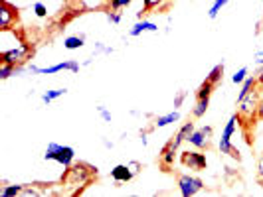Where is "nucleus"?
<instances>
[{
  "label": "nucleus",
  "mask_w": 263,
  "mask_h": 197,
  "mask_svg": "<svg viewBox=\"0 0 263 197\" xmlns=\"http://www.w3.org/2000/svg\"><path fill=\"white\" fill-rule=\"evenodd\" d=\"M18 22V8L8 0H0V32L12 30Z\"/></svg>",
  "instance_id": "6e6552de"
},
{
  "label": "nucleus",
  "mask_w": 263,
  "mask_h": 197,
  "mask_svg": "<svg viewBox=\"0 0 263 197\" xmlns=\"http://www.w3.org/2000/svg\"><path fill=\"white\" fill-rule=\"evenodd\" d=\"M210 140H212V126H202V128H194L188 142L190 146H194L196 150H206L210 148Z\"/></svg>",
  "instance_id": "1a4fd4ad"
},
{
  "label": "nucleus",
  "mask_w": 263,
  "mask_h": 197,
  "mask_svg": "<svg viewBox=\"0 0 263 197\" xmlns=\"http://www.w3.org/2000/svg\"><path fill=\"white\" fill-rule=\"evenodd\" d=\"M178 120H180V113H178V108H174L171 113L155 118V128H166V126H171V124L178 122Z\"/></svg>",
  "instance_id": "4468645a"
},
{
  "label": "nucleus",
  "mask_w": 263,
  "mask_h": 197,
  "mask_svg": "<svg viewBox=\"0 0 263 197\" xmlns=\"http://www.w3.org/2000/svg\"><path fill=\"white\" fill-rule=\"evenodd\" d=\"M248 75H250V69H248V67H241L239 71H236V73L232 75V83H234V85H241V83L248 79Z\"/></svg>",
  "instance_id": "bb28decb"
},
{
  "label": "nucleus",
  "mask_w": 263,
  "mask_h": 197,
  "mask_svg": "<svg viewBox=\"0 0 263 197\" xmlns=\"http://www.w3.org/2000/svg\"><path fill=\"white\" fill-rule=\"evenodd\" d=\"M210 108V99H196V105L192 108V117L194 118H202Z\"/></svg>",
  "instance_id": "412c9836"
},
{
  "label": "nucleus",
  "mask_w": 263,
  "mask_h": 197,
  "mask_svg": "<svg viewBox=\"0 0 263 197\" xmlns=\"http://www.w3.org/2000/svg\"><path fill=\"white\" fill-rule=\"evenodd\" d=\"M145 32H158V24L153 22V20H143V18H141V20L129 30V36H131V38H137V36H141V34H145Z\"/></svg>",
  "instance_id": "f8f14e48"
},
{
  "label": "nucleus",
  "mask_w": 263,
  "mask_h": 197,
  "mask_svg": "<svg viewBox=\"0 0 263 197\" xmlns=\"http://www.w3.org/2000/svg\"><path fill=\"white\" fill-rule=\"evenodd\" d=\"M222 79H224V63H218L216 67H212V71L206 75V81H210L216 87L222 83Z\"/></svg>",
  "instance_id": "aec40b11"
},
{
  "label": "nucleus",
  "mask_w": 263,
  "mask_h": 197,
  "mask_svg": "<svg viewBox=\"0 0 263 197\" xmlns=\"http://www.w3.org/2000/svg\"><path fill=\"white\" fill-rule=\"evenodd\" d=\"M257 178H259V182L263 184V156L259 158V164H257Z\"/></svg>",
  "instance_id": "f704fd0d"
},
{
  "label": "nucleus",
  "mask_w": 263,
  "mask_h": 197,
  "mask_svg": "<svg viewBox=\"0 0 263 197\" xmlns=\"http://www.w3.org/2000/svg\"><path fill=\"white\" fill-rule=\"evenodd\" d=\"M22 189H24V185H20V184L2 185V189H0V195H2V197H14V195H22Z\"/></svg>",
  "instance_id": "5701e85b"
},
{
  "label": "nucleus",
  "mask_w": 263,
  "mask_h": 197,
  "mask_svg": "<svg viewBox=\"0 0 263 197\" xmlns=\"http://www.w3.org/2000/svg\"><path fill=\"white\" fill-rule=\"evenodd\" d=\"M127 166L131 168V171H133V173H135V176H137L139 171L143 170V166H141V162H137V160H133V162H127Z\"/></svg>",
  "instance_id": "72a5a7b5"
},
{
  "label": "nucleus",
  "mask_w": 263,
  "mask_h": 197,
  "mask_svg": "<svg viewBox=\"0 0 263 197\" xmlns=\"http://www.w3.org/2000/svg\"><path fill=\"white\" fill-rule=\"evenodd\" d=\"M135 178V173L131 171V168L127 164H117L113 170H111V180L115 182V185H123L127 182H131Z\"/></svg>",
  "instance_id": "9b49d317"
},
{
  "label": "nucleus",
  "mask_w": 263,
  "mask_h": 197,
  "mask_svg": "<svg viewBox=\"0 0 263 197\" xmlns=\"http://www.w3.org/2000/svg\"><path fill=\"white\" fill-rule=\"evenodd\" d=\"M67 93L66 87H60V89H48V91L42 93V103L44 105H52L53 101H58L60 97H64Z\"/></svg>",
  "instance_id": "a211bd4d"
},
{
  "label": "nucleus",
  "mask_w": 263,
  "mask_h": 197,
  "mask_svg": "<svg viewBox=\"0 0 263 197\" xmlns=\"http://www.w3.org/2000/svg\"><path fill=\"white\" fill-rule=\"evenodd\" d=\"M32 12L36 14L38 18H46V16H48V6H46L44 2H34V6H32Z\"/></svg>",
  "instance_id": "c756f323"
},
{
  "label": "nucleus",
  "mask_w": 263,
  "mask_h": 197,
  "mask_svg": "<svg viewBox=\"0 0 263 197\" xmlns=\"http://www.w3.org/2000/svg\"><path fill=\"white\" fill-rule=\"evenodd\" d=\"M255 63H257L259 67H263V52L255 53Z\"/></svg>",
  "instance_id": "e433bc0d"
},
{
  "label": "nucleus",
  "mask_w": 263,
  "mask_h": 197,
  "mask_svg": "<svg viewBox=\"0 0 263 197\" xmlns=\"http://www.w3.org/2000/svg\"><path fill=\"white\" fill-rule=\"evenodd\" d=\"M105 18H107V22H111V24L119 26L121 20H123V12H121V10H109V8H107Z\"/></svg>",
  "instance_id": "cd10ccee"
},
{
  "label": "nucleus",
  "mask_w": 263,
  "mask_h": 197,
  "mask_svg": "<svg viewBox=\"0 0 263 197\" xmlns=\"http://www.w3.org/2000/svg\"><path fill=\"white\" fill-rule=\"evenodd\" d=\"M176 148H172L171 142H166V144L162 146V150H160V164H162V168L164 170H171L172 166H174V162H176Z\"/></svg>",
  "instance_id": "ddd939ff"
},
{
  "label": "nucleus",
  "mask_w": 263,
  "mask_h": 197,
  "mask_svg": "<svg viewBox=\"0 0 263 197\" xmlns=\"http://www.w3.org/2000/svg\"><path fill=\"white\" fill-rule=\"evenodd\" d=\"M204 189V182L198 176H190V173H182L178 178V191L182 197H192L200 193Z\"/></svg>",
  "instance_id": "0eeeda50"
},
{
  "label": "nucleus",
  "mask_w": 263,
  "mask_h": 197,
  "mask_svg": "<svg viewBox=\"0 0 263 197\" xmlns=\"http://www.w3.org/2000/svg\"><path fill=\"white\" fill-rule=\"evenodd\" d=\"M85 34H78V36H67L64 38V48L69 50V52H76V50H81L85 46Z\"/></svg>",
  "instance_id": "2eb2a0df"
},
{
  "label": "nucleus",
  "mask_w": 263,
  "mask_h": 197,
  "mask_svg": "<svg viewBox=\"0 0 263 197\" xmlns=\"http://www.w3.org/2000/svg\"><path fill=\"white\" fill-rule=\"evenodd\" d=\"M218 148H220V154H224V156H230L232 160H241V156H239V150H237L236 146L232 144V140H220V144H218Z\"/></svg>",
  "instance_id": "f3484780"
},
{
  "label": "nucleus",
  "mask_w": 263,
  "mask_h": 197,
  "mask_svg": "<svg viewBox=\"0 0 263 197\" xmlns=\"http://www.w3.org/2000/svg\"><path fill=\"white\" fill-rule=\"evenodd\" d=\"M237 126H239V117H237V113H236V115H232L230 120L226 122L224 132H222V138H220V140H232V136L236 134Z\"/></svg>",
  "instance_id": "dca6fc26"
},
{
  "label": "nucleus",
  "mask_w": 263,
  "mask_h": 197,
  "mask_svg": "<svg viewBox=\"0 0 263 197\" xmlns=\"http://www.w3.org/2000/svg\"><path fill=\"white\" fill-rule=\"evenodd\" d=\"M194 128H196V126H194V122H184V124L178 128V132H176L171 140H168L172 148L180 150V146L184 144V142H188V138H190V134H192V130H194Z\"/></svg>",
  "instance_id": "9d476101"
},
{
  "label": "nucleus",
  "mask_w": 263,
  "mask_h": 197,
  "mask_svg": "<svg viewBox=\"0 0 263 197\" xmlns=\"http://www.w3.org/2000/svg\"><path fill=\"white\" fill-rule=\"evenodd\" d=\"M16 75V65L10 63H0V81H6Z\"/></svg>",
  "instance_id": "a878e982"
},
{
  "label": "nucleus",
  "mask_w": 263,
  "mask_h": 197,
  "mask_svg": "<svg viewBox=\"0 0 263 197\" xmlns=\"http://www.w3.org/2000/svg\"><path fill=\"white\" fill-rule=\"evenodd\" d=\"M259 99L261 95L257 89H253L251 93H248L243 99L237 101V117H239V126H253L257 120V106H259Z\"/></svg>",
  "instance_id": "f03ea898"
},
{
  "label": "nucleus",
  "mask_w": 263,
  "mask_h": 197,
  "mask_svg": "<svg viewBox=\"0 0 263 197\" xmlns=\"http://www.w3.org/2000/svg\"><path fill=\"white\" fill-rule=\"evenodd\" d=\"M214 89H216V85H212L210 81H204V83L198 87L196 99H210L212 93H214Z\"/></svg>",
  "instance_id": "b1692460"
},
{
  "label": "nucleus",
  "mask_w": 263,
  "mask_h": 197,
  "mask_svg": "<svg viewBox=\"0 0 263 197\" xmlns=\"http://www.w3.org/2000/svg\"><path fill=\"white\" fill-rule=\"evenodd\" d=\"M93 53H95V55H99V53H105V55H111V53H113V48H109V46H105L103 41H97V43H95V50H93Z\"/></svg>",
  "instance_id": "7c9ffc66"
},
{
  "label": "nucleus",
  "mask_w": 263,
  "mask_h": 197,
  "mask_svg": "<svg viewBox=\"0 0 263 197\" xmlns=\"http://www.w3.org/2000/svg\"><path fill=\"white\" fill-rule=\"evenodd\" d=\"M164 2H166V0H143V8L137 12V18L141 20V18H143V14L151 12V10H155V8H160Z\"/></svg>",
  "instance_id": "4be33fe9"
},
{
  "label": "nucleus",
  "mask_w": 263,
  "mask_h": 197,
  "mask_svg": "<svg viewBox=\"0 0 263 197\" xmlns=\"http://www.w3.org/2000/svg\"><path fill=\"white\" fill-rule=\"evenodd\" d=\"M103 144H105V148H109V150H111V148H113V142H109V140H107V138H103Z\"/></svg>",
  "instance_id": "58836bf2"
},
{
  "label": "nucleus",
  "mask_w": 263,
  "mask_h": 197,
  "mask_svg": "<svg viewBox=\"0 0 263 197\" xmlns=\"http://www.w3.org/2000/svg\"><path fill=\"white\" fill-rule=\"evenodd\" d=\"M180 164L192 171H204L208 168V160L200 150H186L180 152Z\"/></svg>",
  "instance_id": "423d86ee"
},
{
  "label": "nucleus",
  "mask_w": 263,
  "mask_h": 197,
  "mask_svg": "<svg viewBox=\"0 0 263 197\" xmlns=\"http://www.w3.org/2000/svg\"><path fill=\"white\" fill-rule=\"evenodd\" d=\"M81 63L76 59H66V61H60L55 65L50 67H38L34 63H28V71L34 73V75H55V73H62V71H69V73H79Z\"/></svg>",
  "instance_id": "39448f33"
},
{
  "label": "nucleus",
  "mask_w": 263,
  "mask_h": 197,
  "mask_svg": "<svg viewBox=\"0 0 263 197\" xmlns=\"http://www.w3.org/2000/svg\"><path fill=\"white\" fill-rule=\"evenodd\" d=\"M97 113H99V117L103 118V122H111V120H113V115H111V111H109L105 105L97 106Z\"/></svg>",
  "instance_id": "2f4dec72"
},
{
  "label": "nucleus",
  "mask_w": 263,
  "mask_h": 197,
  "mask_svg": "<svg viewBox=\"0 0 263 197\" xmlns=\"http://www.w3.org/2000/svg\"><path fill=\"white\" fill-rule=\"evenodd\" d=\"M32 53H34L32 46H30L28 41H22V43H18L16 48L2 50V52H0V63H10V65H26Z\"/></svg>",
  "instance_id": "20e7f679"
},
{
  "label": "nucleus",
  "mask_w": 263,
  "mask_h": 197,
  "mask_svg": "<svg viewBox=\"0 0 263 197\" xmlns=\"http://www.w3.org/2000/svg\"><path fill=\"white\" fill-rule=\"evenodd\" d=\"M230 4V0H214V4L210 6V10H208V16H210V20H216L218 18V14L224 10L226 6Z\"/></svg>",
  "instance_id": "393cba45"
},
{
  "label": "nucleus",
  "mask_w": 263,
  "mask_h": 197,
  "mask_svg": "<svg viewBox=\"0 0 263 197\" xmlns=\"http://www.w3.org/2000/svg\"><path fill=\"white\" fill-rule=\"evenodd\" d=\"M255 77H257V83H259V87H263V67L259 69V73H257Z\"/></svg>",
  "instance_id": "4c0bfd02"
},
{
  "label": "nucleus",
  "mask_w": 263,
  "mask_h": 197,
  "mask_svg": "<svg viewBox=\"0 0 263 197\" xmlns=\"http://www.w3.org/2000/svg\"><path fill=\"white\" fill-rule=\"evenodd\" d=\"M93 178H97V168H93L87 162H73L69 168H66L62 176V187L66 195H78L83 191V187L93 182Z\"/></svg>",
  "instance_id": "f257e3e1"
},
{
  "label": "nucleus",
  "mask_w": 263,
  "mask_h": 197,
  "mask_svg": "<svg viewBox=\"0 0 263 197\" xmlns=\"http://www.w3.org/2000/svg\"><path fill=\"white\" fill-rule=\"evenodd\" d=\"M257 87H259L257 77H255V75H248V79L241 83V91L237 93V101H239V99H243L248 93H251L253 89H257Z\"/></svg>",
  "instance_id": "6ab92c4d"
},
{
  "label": "nucleus",
  "mask_w": 263,
  "mask_h": 197,
  "mask_svg": "<svg viewBox=\"0 0 263 197\" xmlns=\"http://www.w3.org/2000/svg\"><path fill=\"white\" fill-rule=\"evenodd\" d=\"M133 0H109V10H125L127 6H131Z\"/></svg>",
  "instance_id": "c85d7f7f"
},
{
  "label": "nucleus",
  "mask_w": 263,
  "mask_h": 197,
  "mask_svg": "<svg viewBox=\"0 0 263 197\" xmlns=\"http://www.w3.org/2000/svg\"><path fill=\"white\" fill-rule=\"evenodd\" d=\"M44 160L46 162H55L64 168H69L73 162H76V150L71 146L58 144V142H50L46 146V152H44Z\"/></svg>",
  "instance_id": "7ed1b4c3"
},
{
  "label": "nucleus",
  "mask_w": 263,
  "mask_h": 197,
  "mask_svg": "<svg viewBox=\"0 0 263 197\" xmlns=\"http://www.w3.org/2000/svg\"><path fill=\"white\" fill-rule=\"evenodd\" d=\"M186 97H188V91H184V89L176 93V97H174V108H180L182 103L186 101Z\"/></svg>",
  "instance_id": "473e14b6"
},
{
  "label": "nucleus",
  "mask_w": 263,
  "mask_h": 197,
  "mask_svg": "<svg viewBox=\"0 0 263 197\" xmlns=\"http://www.w3.org/2000/svg\"><path fill=\"white\" fill-rule=\"evenodd\" d=\"M257 120L263 122V95H261V99H259V106H257Z\"/></svg>",
  "instance_id": "c9c22d12"
}]
</instances>
